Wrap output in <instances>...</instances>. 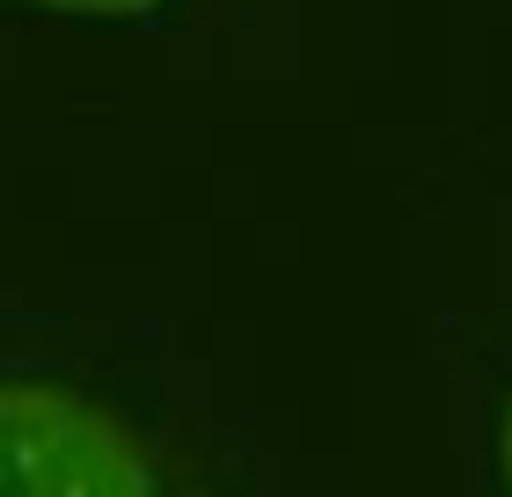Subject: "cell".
Segmentation results:
<instances>
[{
    "label": "cell",
    "instance_id": "3957f363",
    "mask_svg": "<svg viewBox=\"0 0 512 497\" xmlns=\"http://www.w3.org/2000/svg\"><path fill=\"white\" fill-rule=\"evenodd\" d=\"M498 490L512 497V388H505V410H498Z\"/></svg>",
    "mask_w": 512,
    "mask_h": 497
},
{
    "label": "cell",
    "instance_id": "6da1fadb",
    "mask_svg": "<svg viewBox=\"0 0 512 497\" xmlns=\"http://www.w3.org/2000/svg\"><path fill=\"white\" fill-rule=\"evenodd\" d=\"M0 497H161V461L118 402L74 381H0Z\"/></svg>",
    "mask_w": 512,
    "mask_h": 497
},
{
    "label": "cell",
    "instance_id": "7a4b0ae2",
    "mask_svg": "<svg viewBox=\"0 0 512 497\" xmlns=\"http://www.w3.org/2000/svg\"><path fill=\"white\" fill-rule=\"evenodd\" d=\"M37 8H52V15H96V22H139V15L169 8V0H37Z\"/></svg>",
    "mask_w": 512,
    "mask_h": 497
}]
</instances>
